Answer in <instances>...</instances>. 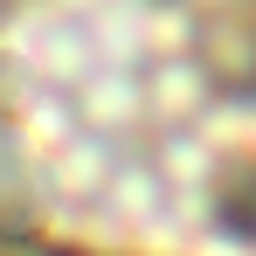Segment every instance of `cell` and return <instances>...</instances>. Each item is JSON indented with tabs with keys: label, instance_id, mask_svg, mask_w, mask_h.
Here are the masks:
<instances>
[{
	"label": "cell",
	"instance_id": "6da1fadb",
	"mask_svg": "<svg viewBox=\"0 0 256 256\" xmlns=\"http://www.w3.org/2000/svg\"><path fill=\"white\" fill-rule=\"evenodd\" d=\"M0 250L256 256V0H0Z\"/></svg>",
	"mask_w": 256,
	"mask_h": 256
}]
</instances>
